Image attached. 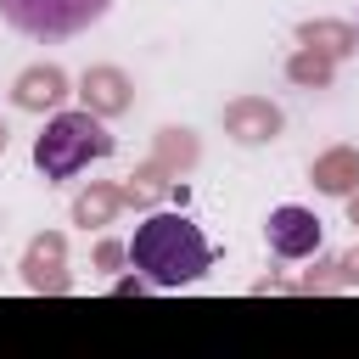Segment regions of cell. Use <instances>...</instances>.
Masks as SVG:
<instances>
[{
	"instance_id": "cell-1",
	"label": "cell",
	"mask_w": 359,
	"mask_h": 359,
	"mask_svg": "<svg viewBox=\"0 0 359 359\" xmlns=\"http://www.w3.org/2000/svg\"><path fill=\"white\" fill-rule=\"evenodd\" d=\"M129 264L140 269L146 286H191L208 264H213V247L208 236L185 219V213H151L135 224V241H129Z\"/></svg>"
},
{
	"instance_id": "cell-2",
	"label": "cell",
	"mask_w": 359,
	"mask_h": 359,
	"mask_svg": "<svg viewBox=\"0 0 359 359\" xmlns=\"http://www.w3.org/2000/svg\"><path fill=\"white\" fill-rule=\"evenodd\" d=\"M101 157H112V135L90 112H56L45 123V135L34 140V168L45 180H73L79 168H90Z\"/></svg>"
},
{
	"instance_id": "cell-3",
	"label": "cell",
	"mask_w": 359,
	"mask_h": 359,
	"mask_svg": "<svg viewBox=\"0 0 359 359\" xmlns=\"http://www.w3.org/2000/svg\"><path fill=\"white\" fill-rule=\"evenodd\" d=\"M112 0H0V17L28 39H73L107 17Z\"/></svg>"
},
{
	"instance_id": "cell-4",
	"label": "cell",
	"mask_w": 359,
	"mask_h": 359,
	"mask_svg": "<svg viewBox=\"0 0 359 359\" xmlns=\"http://www.w3.org/2000/svg\"><path fill=\"white\" fill-rule=\"evenodd\" d=\"M269 247L280 258H309L320 252V219L309 208H275L269 213Z\"/></svg>"
},
{
	"instance_id": "cell-5",
	"label": "cell",
	"mask_w": 359,
	"mask_h": 359,
	"mask_svg": "<svg viewBox=\"0 0 359 359\" xmlns=\"http://www.w3.org/2000/svg\"><path fill=\"white\" fill-rule=\"evenodd\" d=\"M230 129H236V140H269L280 129V112L264 101H241V107H230Z\"/></svg>"
},
{
	"instance_id": "cell-6",
	"label": "cell",
	"mask_w": 359,
	"mask_h": 359,
	"mask_svg": "<svg viewBox=\"0 0 359 359\" xmlns=\"http://www.w3.org/2000/svg\"><path fill=\"white\" fill-rule=\"evenodd\" d=\"M67 95V79L56 73V67H34V73H22V84H17V101L22 107H56Z\"/></svg>"
},
{
	"instance_id": "cell-7",
	"label": "cell",
	"mask_w": 359,
	"mask_h": 359,
	"mask_svg": "<svg viewBox=\"0 0 359 359\" xmlns=\"http://www.w3.org/2000/svg\"><path fill=\"white\" fill-rule=\"evenodd\" d=\"M314 180H320V191H348V185L359 180V163H353L348 151H331V157L314 168Z\"/></svg>"
},
{
	"instance_id": "cell-8",
	"label": "cell",
	"mask_w": 359,
	"mask_h": 359,
	"mask_svg": "<svg viewBox=\"0 0 359 359\" xmlns=\"http://www.w3.org/2000/svg\"><path fill=\"white\" fill-rule=\"evenodd\" d=\"M84 95H90L101 112H118V107H123V79H118V73H90V79H84Z\"/></svg>"
}]
</instances>
